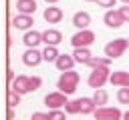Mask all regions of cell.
Listing matches in <instances>:
<instances>
[{"label":"cell","mask_w":129,"mask_h":120,"mask_svg":"<svg viewBox=\"0 0 129 120\" xmlns=\"http://www.w3.org/2000/svg\"><path fill=\"white\" fill-rule=\"evenodd\" d=\"M125 50H127V38H115V40L105 44V54L111 60L113 58H121L125 54Z\"/></svg>","instance_id":"277c9868"},{"label":"cell","mask_w":129,"mask_h":120,"mask_svg":"<svg viewBox=\"0 0 129 120\" xmlns=\"http://www.w3.org/2000/svg\"><path fill=\"white\" fill-rule=\"evenodd\" d=\"M14 78H16V76H14V72H12V70H8V82H10V84H12V80H14Z\"/></svg>","instance_id":"1f68e13d"},{"label":"cell","mask_w":129,"mask_h":120,"mask_svg":"<svg viewBox=\"0 0 129 120\" xmlns=\"http://www.w3.org/2000/svg\"><path fill=\"white\" fill-rule=\"evenodd\" d=\"M123 120H129V110H127V112L123 114Z\"/></svg>","instance_id":"d6a6232c"},{"label":"cell","mask_w":129,"mask_h":120,"mask_svg":"<svg viewBox=\"0 0 129 120\" xmlns=\"http://www.w3.org/2000/svg\"><path fill=\"white\" fill-rule=\"evenodd\" d=\"M109 76H111L109 68H93L91 74H89V78H87V84H89L91 88L99 90V88H103V86L109 82Z\"/></svg>","instance_id":"7a4b0ae2"},{"label":"cell","mask_w":129,"mask_h":120,"mask_svg":"<svg viewBox=\"0 0 129 120\" xmlns=\"http://www.w3.org/2000/svg\"><path fill=\"white\" fill-rule=\"evenodd\" d=\"M119 12H121V18H123V22H129V6H127V4H123V6L119 8Z\"/></svg>","instance_id":"f1b7e54d"},{"label":"cell","mask_w":129,"mask_h":120,"mask_svg":"<svg viewBox=\"0 0 129 120\" xmlns=\"http://www.w3.org/2000/svg\"><path fill=\"white\" fill-rule=\"evenodd\" d=\"M44 2H46V4H56L58 0H44Z\"/></svg>","instance_id":"836d02e7"},{"label":"cell","mask_w":129,"mask_h":120,"mask_svg":"<svg viewBox=\"0 0 129 120\" xmlns=\"http://www.w3.org/2000/svg\"><path fill=\"white\" fill-rule=\"evenodd\" d=\"M79 80H81V74H79V72H75V70H67V72H62V76L58 78L56 88H58V92H62V94L69 96V94L77 92Z\"/></svg>","instance_id":"6da1fadb"},{"label":"cell","mask_w":129,"mask_h":120,"mask_svg":"<svg viewBox=\"0 0 129 120\" xmlns=\"http://www.w3.org/2000/svg\"><path fill=\"white\" fill-rule=\"evenodd\" d=\"M89 24H91V14H89V12L79 10V12L73 14V26H75V28L85 30V28H89Z\"/></svg>","instance_id":"4fadbf2b"},{"label":"cell","mask_w":129,"mask_h":120,"mask_svg":"<svg viewBox=\"0 0 129 120\" xmlns=\"http://www.w3.org/2000/svg\"><path fill=\"white\" fill-rule=\"evenodd\" d=\"M16 8H18V14L32 16V12L36 10V0H16Z\"/></svg>","instance_id":"e0dca14e"},{"label":"cell","mask_w":129,"mask_h":120,"mask_svg":"<svg viewBox=\"0 0 129 120\" xmlns=\"http://www.w3.org/2000/svg\"><path fill=\"white\" fill-rule=\"evenodd\" d=\"M40 86H42V80H40L38 76H28V88H30V92L38 90Z\"/></svg>","instance_id":"484cf974"},{"label":"cell","mask_w":129,"mask_h":120,"mask_svg":"<svg viewBox=\"0 0 129 120\" xmlns=\"http://www.w3.org/2000/svg\"><path fill=\"white\" fill-rule=\"evenodd\" d=\"M115 2H117V0H97V4H99L101 8H107V10L115 8Z\"/></svg>","instance_id":"83f0119b"},{"label":"cell","mask_w":129,"mask_h":120,"mask_svg":"<svg viewBox=\"0 0 129 120\" xmlns=\"http://www.w3.org/2000/svg\"><path fill=\"white\" fill-rule=\"evenodd\" d=\"M12 26L26 32V30H30V28L34 26V18L28 16V14H16V16L12 18Z\"/></svg>","instance_id":"9c48e42d"},{"label":"cell","mask_w":129,"mask_h":120,"mask_svg":"<svg viewBox=\"0 0 129 120\" xmlns=\"http://www.w3.org/2000/svg\"><path fill=\"white\" fill-rule=\"evenodd\" d=\"M79 112L81 114H93L97 110V104L93 102V98H79Z\"/></svg>","instance_id":"ac0fdd59"},{"label":"cell","mask_w":129,"mask_h":120,"mask_svg":"<svg viewBox=\"0 0 129 120\" xmlns=\"http://www.w3.org/2000/svg\"><path fill=\"white\" fill-rule=\"evenodd\" d=\"M42 18L48 22V24H58L62 20V10L56 8V6H48L44 12H42Z\"/></svg>","instance_id":"5bb4252c"},{"label":"cell","mask_w":129,"mask_h":120,"mask_svg":"<svg viewBox=\"0 0 129 120\" xmlns=\"http://www.w3.org/2000/svg\"><path fill=\"white\" fill-rule=\"evenodd\" d=\"M58 56H60V54H58L56 46H44V50H42V60H46V62H56Z\"/></svg>","instance_id":"44dd1931"},{"label":"cell","mask_w":129,"mask_h":120,"mask_svg":"<svg viewBox=\"0 0 129 120\" xmlns=\"http://www.w3.org/2000/svg\"><path fill=\"white\" fill-rule=\"evenodd\" d=\"M60 40H62V34L56 28H46L42 32V44H46V46H56V44H60Z\"/></svg>","instance_id":"8fae6325"},{"label":"cell","mask_w":129,"mask_h":120,"mask_svg":"<svg viewBox=\"0 0 129 120\" xmlns=\"http://www.w3.org/2000/svg\"><path fill=\"white\" fill-rule=\"evenodd\" d=\"M93 116H95V120H119L123 114H121L119 108H107V106H101V108H97V110L93 112Z\"/></svg>","instance_id":"8992f818"},{"label":"cell","mask_w":129,"mask_h":120,"mask_svg":"<svg viewBox=\"0 0 129 120\" xmlns=\"http://www.w3.org/2000/svg\"><path fill=\"white\" fill-rule=\"evenodd\" d=\"M69 102V98H67V94H62V92H50V94H46L44 96V104H46V108H64V104Z\"/></svg>","instance_id":"5b68a950"},{"label":"cell","mask_w":129,"mask_h":120,"mask_svg":"<svg viewBox=\"0 0 129 120\" xmlns=\"http://www.w3.org/2000/svg\"><path fill=\"white\" fill-rule=\"evenodd\" d=\"M18 104H20V94H16V92L10 88V90L6 92V106H8V108H16Z\"/></svg>","instance_id":"603a6c76"},{"label":"cell","mask_w":129,"mask_h":120,"mask_svg":"<svg viewBox=\"0 0 129 120\" xmlns=\"http://www.w3.org/2000/svg\"><path fill=\"white\" fill-rule=\"evenodd\" d=\"M73 58H75L79 64H87V62L93 58V54H91V50H89V48H75Z\"/></svg>","instance_id":"d6986e66"},{"label":"cell","mask_w":129,"mask_h":120,"mask_svg":"<svg viewBox=\"0 0 129 120\" xmlns=\"http://www.w3.org/2000/svg\"><path fill=\"white\" fill-rule=\"evenodd\" d=\"M109 82H111L113 86H119V88L129 86V72H125V70H115V72L109 76Z\"/></svg>","instance_id":"2e32d148"},{"label":"cell","mask_w":129,"mask_h":120,"mask_svg":"<svg viewBox=\"0 0 129 120\" xmlns=\"http://www.w3.org/2000/svg\"><path fill=\"white\" fill-rule=\"evenodd\" d=\"M109 64H111V58H95V56L87 62V66H91V70L93 68H109Z\"/></svg>","instance_id":"7402d4cb"},{"label":"cell","mask_w":129,"mask_h":120,"mask_svg":"<svg viewBox=\"0 0 129 120\" xmlns=\"http://www.w3.org/2000/svg\"><path fill=\"white\" fill-rule=\"evenodd\" d=\"M46 114H48V120H67V112H62L60 108H52Z\"/></svg>","instance_id":"d4e9b609"},{"label":"cell","mask_w":129,"mask_h":120,"mask_svg":"<svg viewBox=\"0 0 129 120\" xmlns=\"http://www.w3.org/2000/svg\"><path fill=\"white\" fill-rule=\"evenodd\" d=\"M6 116H8V120H14V108H8Z\"/></svg>","instance_id":"4dcf8cb0"},{"label":"cell","mask_w":129,"mask_h":120,"mask_svg":"<svg viewBox=\"0 0 129 120\" xmlns=\"http://www.w3.org/2000/svg\"><path fill=\"white\" fill-rule=\"evenodd\" d=\"M10 88L16 92V94H28L30 92V88H28V76H24V74H18L14 80H12V84H10Z\"/></svg>","instance_id":"7c38bea8"},{"label":"cell","mask_w":129,"mask_h":120,"mask_svg":"<svg viewBox=\"0 0 129 120\" xmlns=\"http://www.w3.org/2000/svg\"><path fill=\"white\" fill-rule=\"evenodd\" d=\"M127 48H129V38H127Z\"/></svg>","instance_id":"8d00e7d4"},{"label":"cell","mask_w":129,"mask_h":120,"mask_svg":"<svg viewBox=\"0 0 129 120\" xmlns=\"http://www.w3.org/2000/svg\"><path fill=\"white\" fill-rule=\"evenodd\" d=\"M93 42H95V32L89 28L79 30L71 36V46H75V48H89Z\"/></svg>","instance_id":"3957f363"},{"label":"cell","mask_w":129,"mask_h":120,"mask_svg":"<svg viewBox=\"0 0 129 120\" xmlns=\"http://www.w3.org/2000/svg\"><path fill=\"white\" fill-rule=\"evenodd\" d=\"M77 64V60L73 58V54H60L54 62V66L60 70V72H67V70H73V66Z\"/></svg>","instance_id":"9a60e30c"},{"label":"cell","mask_w":129,"mask_h":120,"mask_svg":"<svg viewBox=\"0 0 129 120\" xmlns=\"http://www.w3.org/2000/svg\"><path fill=\"white\" fill-rule=\"evenodd\" d=\"M22 44L28 48H36L38 44H42V32L38 30H26L22 36Z\"/></svg>","instance_id":"30bf717a"},{"label":"cell","mask_w":129,"mask_h":120,"mask_svg":"<svg viewBox=\"0 0 129 120\" xmlns=\"http://www.w3.org/2000/svg\"><path fill=\"white\" fill-rule=\"evenodd\" d=\"M93 102L97 104V108L107 106V102H109V94H107L103 88H99V90H95V94H93Z\"/></svg>","instance_id":"ffe728a7"},{"label":"cell","mask_w":129,"mask_h":120,"mask_svg":"<svg viewBox=\"0 0 129 120\" xmlns=\"http://www.w3.org/2000/svg\"><path fill=\"white\" fill-rule=\"evenodd\" d=\"M64 112L67 114H79V102L77 100H69L64 104Z\"/></svg>","instance_id":"4316f807"},{"label":"cell","mask_w":129,"mask_h":120,"mask_svg":"<svg viewBox=\"0 0 129 120\" xmlns=\"http://www.w3.org/2000/svg\"><path fill=\"white\" fill-rule=\"evenodd\" d=\"M117 100L119 104H129V86H123L117 90Z\"/></svg>","instance_id":"cb8c5ba5"},{"label":"cell","mask_w":129,"mask_h":120,"mask_svg":"<svg viewBox=\"0 0 129 120\" xmlns=\"http://www.w3.org/2000/svg\"><path fill=\"white\" fill-rule=\"evenodd\" d=\"M30 120H48V114L46 112H34Z\"/></svg>","instance_id":"f546056e"},{"label":"cell","mask_w":129,"mask_h":120,"mask_svg":"<svg viewBox=\"0 0 129 120\" xmlns=\"http://www.w3.org/2000/svg\"><path fill=\"white\" fill-rule=\"evenodd\" d=\"M121 2H123V4H127V6H129V0H121Z\"/></svg>","instance_id":"e575fe53"},{"label":"cell","mask_w":129,"mask_h":120,"mask_svg":"<svg viewBox=\"0 0 129 120\" xmlns=\"http://www.w3.org/2000/svg\"><path fill=\"white\" fill-rule=\"evenodd\" d=\"M85 2H97V0H85Z\"/></svg>","instance_id":"d590c367"},{"label":"cell","mask_w":129,"mask_h":120,"mask_svg":"<svg viewBox=\"0 0 129 120\" xmlns=\"http://www.w3.org/2000/svg\"><path fill=\"white\" fill-rule=\"evenodd\" d=\"M103 22H105V26H109V28H119V26H123V24H125V22H123V18H121V12H119V10H115V8H111L109 12H105Z\"/></svg>","instance_id":"52a82bcc"},{"label":"cell","mask_w":129,"mask_h":120,"mask_svg":"<svg viewBox=\"0 0 129 120\" xmlns=\"http://www.w3.org/2000/svg\"><path fill=\"white\" fill-rule=\"evenodd\" d=\"M22 62L26 66H38L42 62V52L36 50V48H26L24 54H22Z\"/></svg>","instance_id":"ba28073f"}]
</instances>
